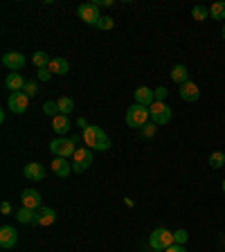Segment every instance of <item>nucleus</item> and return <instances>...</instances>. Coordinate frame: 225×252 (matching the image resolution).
<instances>
[{"instance_id":"f257e3e1","label":"nucleus","mask_w":225,"mask_h":252,"mask_svg":"<svg viewBox=\"0 0 225 252\" xmlns=\"http://www.w3.org/2000/svg\"><path fill=\"white\" fill-rule=\"evenodd\" d=\"M173 232L167 230V227H156V230L151 232V236H149V246H151V250H167V248L173 246Z\"/></svg>"},{"instance_id":"f03ea898","label":"nucleus","mask_w":225,"mask_h":252,"mask_svg":"<svg viewBox=\"0 0 225 252\" xmlns=\"http://www.w3.org/2000/svg\"><path fill=\"white\" fill-rule=\"evenodd\" d=\"M171 108H169L164 101H153L151 106H149V117H151V122L156 126H164L171 122Z\"/></svg>"},{"instance_id":"7ed1b4c3","label":"nucleus","mask_w":225,"mask_h":252,"mask_svg":"<svg viewBox=\"0 0 225 252\" xmlns=\"http://www.w3.org/2000/svg\"><path fill=\"white\" fill-rule=\"evenodd\" d=\"M50 151L54 153V158H72L77 151V144H74L72 137H57V140L50 142Z\"/></svg>"},{"instance_id":"20e7f679","label":"nucleus","mask_w":225,"mask_h":252,"mask_svg":"<svg viewBox=\"0 0 225 252\" xmlns=\"http://www.w3.org/2000/svg\"><path fill=\"white\" fill-rule=\"evenodd\" d=\"M147 120H151V117H149V108H144V106L133 104L131 108L126 110V124L131 128H142L147 124Z\"/></svg>"},{"instance_id":"39448f33","label":"nucleus","mask_w":225,"mask_h":252,"mask_svg":"<svg viewBox=\"0 0 225 252\" xmlns=\"http://www.w3.org/2000/svg\"><path fill=\"white\" fill-rule=\"evenodd\" d=\"M70 160H72V171H77V173H84L86 169L95 162L93 151H90L88 147H77V151H74V156L70 158Z\"/></svg>"},{"instance_id":"423d86ee","label":"nucleus","mask_w":225,"mask_h":252,"mask_svg":"<svg viewBox=\"0 0 225 252\" xmlns=\"http://www.w3.org/2000/svg\"><path fill=\"white\" fill-rule=\"evenodd\" d=\"M77 16L86 23V25H93V27L97 25V23H99V18H101L99 7L95 5V2H86V5H79Z\"/></svg>"},{"instance_id":"0eeeda50","label":"nucleus","mask_w":225,"mask_h":252,"mask_svg":"<svg viewBox=\"0 0 225 252\" xmlns=\"http://www.w3.org/2000/svg\"><path fill=\"white\" fill-rule=\"evenodd\" d=\"M7 106H9L11 113H16V115H23L27 110V106H30V97H27L25 93H11L9 99H7Z\"/></svg>"},{"instance_id":"6e6552de","label":"nucleus","mask_w":225,"mask_h":252,"mask_svg":"<svg viewBox=\"0 0 225 252\" xmlns=\"http://www.w3.org/2000/svg\"><path fill=\"white\" fill-rule=\"evenodd\" d=\"M25 54H21V52H7L5 57H2V65L5 68H9L11 72H18V70H23L25 68Z\"/></svg>"},{"instance_id":"1a4fd4ad","label":"nucleus","mask_w":225,"mask_h":252,"mask_svg":"<svg viewBox=\"0 0 225 252\" xmlns=\"http://www.w3.org/2000/svg\"><path fill=\"white\" fill-rule=\"evenodd\" d=\"M16 243H18V232H16L11 225L0 227V246L5 248V250H11Z\"/></svg>"},{"instance_id":"9d476101","label":"nucleus","mask_w":225,"mask_h":252,"mask_svg":"<svg viewBox=\"0 0 225 252\" xmlns=\"http://www.w3.org/2000/svg\"><path fill=\"white\" fill-rule=\"evenodd\" d=\"M21 203L23 207H30V210H41V194L36 189H25L21 194Z\"/></svg>"},{"instance_id":"9b49d317","label":"nucleus","mask_w":225,"mask_h":252,"mask_svg":"<svg viewBox=\"0 0 225 252\" xmlns=\"http://www.w3.org/2000/svg\"><path fill=\"white\" fill-rule=\"evenodd\" d=\"M50 169L57 173L59 178H68L70 171H72V164L68 162V158H54L52 164H50Z\"/></svg>"},{"instance_id":"f8f14e48","label":"nucleus","mask_w":225,"mask_h":252,"mask_svg":"<svg viewBox=\"0 0 225 252\" xmlns=\"http://www.w3.org/2000/svg\"><path fill=\"white\" fill-rule=\"evenodd\" d=\"M156 101V93H153L151 88H147V86H140V88L135 90V104L144 106V108H149V106Z\"/></svg>"},{"instance_id":"ddd939ff","label":"nucleus","mask_w":225,"mask_h":252,"mask_svg":"<svg viewBox=\"0 0 225 252\" xmlns=\"http://www.w3.org/2000/svg\"><path fill=\"white\" fill-rule=\"evenodd\" d=\"M23 173H25L27 180H43L45 178V167L41 162H27Z\"/></svg>"},{"instance_id":"4468645a","label":"nucleus","mask_w":225,"mask_h":252,"mask_svg":"<svg viewBox=\"0 0 225 252\" xmlns=\"http://www.w3.org/2000/svg\"><path fill=\"white\" fill-rule=\"evenodd\" d=\"M25 79L21 77V72H9L5 77V86H7V90H11V93H21L23 88H25Z\"/></svg>"},{"instance_id":"2eb2a0df","label":"nucleus","mask_w":225,"mask_h":252,"mask_svg":"<svg viewBox=\"0 0 225 252\" xmlns=\"http://www.w3.org/2000/svg\"><path fill=\"white\" fill-rule=\"evenodd\" d=\"M16 220H18V223H25V225H34V223H38V210L21 207V210L16 212Z\"/></svg>"},{"instance_id":"dca6fc26","label":"nucleus","mask_w":225,"mask_h":252,"mask_svg":"<svg viewBox=\"0 0 225 252\" xmlns=\"http://www.w3.org/2000/svg\"><path fill=\"white\" fill-rule=\"evenodd\" d=\"M180 97H183L185 101H196L200 97V90H198V86L194 84V81H187V84H183L180 86Z\"/></svg>"},{"instance_id":"f3484780","label":"nucleus","mask_w":225,"mask_h":252,"mask_svg":"<svg viewBox=\"0 0 225 252\" xmlns=\"http://www.w3.org/2000/svg\"><path fill=\"white\" fill-rule=\"evenodd\" d=\"M47 68L52 70V74H68L70 72V63L65 61V59H61V57H54Z\"/></svg>"},{"instance_id":"a211bd4d","label":"nucleus","mask_w":225,"mask_h":252,"mask_svg":"<svg viewBox=\"0 0 225 252\" xmlns=\"http://www.w3.org/2000/svg\"><path fill=\"white\" fill-rule=\"evenodd\" d=\"M52 128H54V133H59V135H65V133L70 131V120H68V115H57V117H52Z\"/></svg>"},{"instance_id":"6ab92c4d","label":"nucleus","mask_w":225,"mask_h":252,"mask_svg":"<svg viewBox=\"0 0 225 252\" xmlns=\"http://www.w3.org/2000/svg\"><path fill=\"white\" fill-rule=\"evenodd\" d=\"M57 220V212L52 207H41L38 210V225H52Z\"/></svg>"},{"instance_id":"aec40b11","label":"nucleus","mask_w":225,"mask_h":252,"mask_svg":"<svg viewBox=\"0 0 225 252\" xmlns=\"http://www.w3.org/2000/svg\"><path fill=\"white\" fill-rule=\"evenodd\" d=\"M171 79L176 81V84H180V86L187 84V81H189V72H187V68H185V65H180V63H178V65H173V70H171Z\"/></svg>"},{"instance_id":"412c9836","label":"nucleus","mask_w":225,"mask_h":252,"mask_svg":"<svg viewBox=\"0 0 225 252\" xmlns=\"http://www.w3.org/2000/svg\"><path fill=\"white\" fill-rule=\"evenodd\" d=\"M95 135H97V151H108L110 149V137L101 131L99 126H95Z\"/></svg>"},{"instance_id":"4be33fe9","label":"nucleus","mask_w":225,"mask_h":252,"mask_svg":"<svg viewBox=\"0 0 225 252\" xmlns=\"http://www.w3.org/2000/svg\"><path fill=\"white\" fill-rule=\"evenodd\" d=\"M81 140L86 142V147L88 149H97V135H95V126H86L84 133H81Z\"/></svg>"},{"instance_id":"5701e85b","label":"nucleus","mask_w":225,"mask_h":252,"mask_svg":"<svg viewBox=\"0 0 225 252\" xmlns=\"http://www.w3.org/2000/svg\"><path fill=\"white\" fill-rule=\"evenodd\" d=\"M50 61H52V59H50V54L43 52V50L34 52V57H32V63H34L38 70H41V68H47V65H50Z\"/></svg>"},{"instance_id":"b1692460","label":"nucleus","mask_w":225,"mask_h":252,"mask_svg":"<svg viewBox=\"0 0 225 252\" xmlns=\"http://www.w3.org/2000/svg\"><path fill=\"white\" fill-rule=\"evenodd\" d=\"M210 18H214V21H223L225 18V2L221 0V2H214V5L210 7Z\"/></svg>"},{"instance_id":"393cba45","label":"nucleus","mask_w":225,"mask_h":252,"mask_svg":"<svg viewBox=\"0 0 225 252\" xmlns=\"http://www.w3.org/2000/svg\"><path fill=\"white\" fill-rule=\"evenodd\" d=\"M57 104H59V110H61V115H70V113H72V108H74L72 97H61Z\"/></svg>"},{"instance_id":"a878e982","label":"nucleus","mask_w":225,"mask_h":252,"mask_svg":"<svg viewBox=\"0 0 225 252\" xmlns=\"http://www.w3.org/2000/svg\"><path fill=\"white\" fill-rule=\"evenodd\" d=\"M192 16H194L198 23H203V21H207L210 18V7H203V5H196L194 9H192Z\"/></svg>"},{"instance_id":"bb28decb","label":"nucleus","mask_w":225,"mask_h":252,"mask_svg":"<svg viewBox=\"0 0 225 252\" xmlns=\"http://www.w3.org/2000/svg\"><path fill=\"white\" fill-rule=\"evenodd\" d=\"M210 167L212 169H221V167H225V153L223 151H214L210 156Z\"/></svg>"},{"instance_id":"cd10ccee","label":"nucleus","mask_w":225,"mask_h":252,"mask_svg":"<svg viewBox=\"0 0 225 252\" xmlns=\"http://www.w3.org/2000/svg\"><path fill=\"white\" fill-rule=\"evenodd\" d=\"M43 113H45V115H50V117L61 115V110H59L57 101H45V104H43Z\"/></svg>"},{"instance_id":"c85d7f7f","label":"nucleus","mask_w":225,"mask_h":252,"mask_svg":"<svg viewBox=\"0 0 225 252\" xmlns=\"http://www.w3.org/2000/svg\"><path fill=\"white\" fill-rule=\"evenodd\" d=\"M95 27H97V30H113V27H115V21H113L110 16H101L99 23H97Z\"/></svg>"},{"instance_id":"c756f323","label":"nucleus","mask_w":225,"mask_h":252,"mask_svg":"<svg viewBox=\"0 0 225 252\" xmlns=\"http://www.w3.org/2000/svg\"><path fill=\"white\" fill-rule=\"evenodd\" d=\"M187 239H189V232L187 230H176V232H173V241L178 243V246L187 243Z\"/></svg>"},{"instance_id":"7c9ffc66","label":"nucleus","mask_w":225,"mask_h":252,"mask_svg":"<svg viewBox=\"0 0 225 252\" xmlns=\"http://www.w3.org/2000/svg\"><path fill=\"white\" fill-rule=\"evenodd\" d=\"M23 93H25L27 97H36V93H38V84H36V81H27L25 88H23Z\"/></svg>"},{"instance_id":"2f4dec72","label":"nucleus","mask_w":225,"mask_h":252,"mask_svg":"<svg viewBox=\"0 0 225 252\" xmlns=\"http://www.w3.org/2000/svg\"><path fill=\"white\" fill-rule=\"evenodd\" d=\"M156 128H158V126L151 122V124H144V126H142L140 131H142V135H144V137H149V140H151V137L156 135Z\"/></svg>"},{"instance_id":"473e14b6","label":"nucleus","mask_w":225,"mask_h":252,"mask_svg":"<svg viewBox=\"0 0 225 252\" xmlns=\"http://www.w3.org/2000/svg\"><path fill=\"white\" fill-rule=\"evenodd\" d=\"M153 93H156V101H164V99H167V88H164V86L156 88Z\"/></svg>"},{"instance_id":"72a5a7b5","label":"nucleus","mask_w":225,"mask_h":252,"mask_svg":"<svg viewBox=\"0 0 225 252\" xmlns=\"http://www.w3.org/2000/svg\"><path fill=\"white\" fill-rule=\"evenodd\" d=\"M50 74H52V70H50V68H41V70H38V79H41V81H50Z\"/></svg>"},{"instance_id":"f704fd0d","label":"nucleus","mask_w":225,"mask_h":252,"mask_svg":"<svg viewBox=\"0 0 225 252\" xmlns=\"http://www.w3.org/2000/svg\"><path fill=\"white\" fill-rule=\"evenodd\" d=\"M164 252H187V248H185V246H178V243H173V246L167 248Z\"/></svg>"},{"instance_id":"c9c22d12","label":"nucleus","mask_w":225,"mask_h":252,"mask_svg":"<svg viewBox=\"0 0 225 252\" xmlns=\"http://www.w3.org/2000/svg\"><path fill=\"white\" fill-rule=\"evenodd\" d=\"M0 212H2V214H9V212H11V205L9 203H2V205H0Z\"/></svg>"},{"instance_id":"e433bc0d","label":"nucleus","mask_w":225,"mask_h":252,"mask_svg":"<svg viewBox=\"0 0 225 252\" xmlns=\"http://www.w3.org/2000/svg\"><path fill=\"white\" fill-rule=\"evenodd\" d=\"M221 36H223V38H225V25H223V30H221Z\"/></svg>"},{"instance_id":"4c0bfd02","label":"nucleus","mask_w":225,"mask_h":252,"mask_svg":"<svg viewBox=\"0 0 225 252\" xmlns=\"http://www.w3.org/2000/svg\"><path fill=\"white\" fill-rule=\"evenodd\" d=\"M221 189H223V194H225V178H223V185H221Z\"/></svg>"},{"instance_id":"58836bf2","label":"nucleus","mask_w":225,"mask_h":252,"mask_svg":"<svg viewBox=\"0 0 225 252\" xmlns=\"http://www.w3.org/2000/svg\"><path fill=\"white\" fill-rule=\"evenodd\" d=\"M153 252H164V250H153Z\"/></svg>"}]
</instances>
